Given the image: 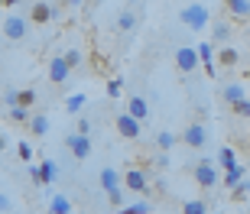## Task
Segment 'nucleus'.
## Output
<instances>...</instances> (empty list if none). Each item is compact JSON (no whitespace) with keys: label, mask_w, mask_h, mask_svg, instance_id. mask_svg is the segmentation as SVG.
<instances>
[{"label":"nucleus","mask_w":250,"mask_h":214,"mask_svg":"<svg viewBox=\"0 0 250 214\" xmlns=\"http://www.w3.org/2000/svg\"><path fill=\"white\" fill-rule=\"evenodd\" d=\"M0 104H3V111H7V107H13V104H17V91H7Z\"/></svg>","instance_id":"36"},{"label":"nucleus","mask_w":250,"mask_h":214,"mask_svg":"<svg viewBox=\"0 0 250 214\" xmlns=\"http://www.w3.org/2000/svg\"><path fill=\"white\" fill-rule=\"evenodd\" d=\"M84 107H88V94H68V97H65V111L68 114H82Z\"/></svg>","instance_id":"17"},{"label":"nucleus","mask_w":250,"mask_h":214,"mask_svg":"<svg viewBox=\"0 0 250 214\" xmlns=\"http://www.w3.org/2000/svg\"><path fill=\"white\" fill-rule=\"evenodd\" d=\"M26 127L33 130V136H46V133H49V117H46V114H29Z\"/></svg>","instance_id":"15"},{"label":"nucleus","mask_w":250,"mask_h":214,"mask_svg":"<svg viewBox=\"0 0 250 214\" xmlns=\"http://www.w3.org/2000/svg\"><path fill=\"white\" fill-rule=\"evenodd\" d=\"M208 214H211V211H208Z\"/></svg>","instance_id":"44"},{"label":"nucleus","mask_w":250,"mask_h":214,"mask_svg":"<svg viewBox=\"0 0 250 214\" xmlns=\"http://www.w3.org/2000/svg\"><path fill=\"white\" fill-rule=\"evenodd\" d=\"M121 214H153V205H149L146 198H137V201H133V205H127Z\"/></svg>","instance_id":"25"},{"label":"nucleus","mask_w":250,"mask_h":214,"mask_svg":"<svg viewBox=\"0 0 250 214\" xmlns=\"http://www.w3.org/2000/svg\"><path fill=\"white\" fill-rule=\"evenodd\" d=\"M192 175H195V182H198L205 192H211V188L221 182V172H218V166H214V159H202V162L192 169Z\"/></svg>","instance_id":"2"},{"label":"nucleus","mask_w":250,"mask_h":214,"mask_svg":"<svg viewBox=\"0 0 250 214\" xmlns=\"http://www.w3.org/2000/svg\"><path fill=\"white\" fill-rule=\"evenodd\" d=\"M107 201H111V205H124V188L121 185L111 188V192H107Z\"/></svg>","instance_id":"34"},{"label":"nucleus","mask_w":250,"mask_h":214,"mask_svg":"<svg viewBox=\"0 0 250 214\" xmlns=\"http://www.w3.org/2000/svg\"><path fill=\"white\" fill-rule=\"evenodd\" d=\"M17 153H20V159H23V162H33V146H29L26 140L17 143Z\"/></svg>","instance_id":"31"},{"label":"nucleus","mask_w":250,"mask_h":214,"mask_svg":"<svg viewBox=\"0 0 250 214\" xmlns=\"http://www.w3.org/2000/svg\"><path fill=\"white\" fill-rule=\"evenodd\" d=\"M156 143H159V149H172V146H176V133L159 130V133H156Z\"/></svg>","instance_id":"29"},{"label":"nucleus","mask_w":250,"mask_h":214,"mask_svg":"<svg viewBox=\"0 0 250 214\" xmlns=\"http://www.w3.org/2000/svg\"><path fill=\"white\" fill-rule=\"evenodd\" d=\"M182 143L192 146V149H205V146H208V130H205V123L202 120L188 123L186 130H182Z\"/></svg>","instance_id":"3"},{"label":"nucleus","mask_w":250,"mask_h":214,"mask_svg":"<svg viewBox=\"0 0 250 214\" xmlns=\"http://www.w3.org/2000/svg\"><path fill=\"white\" fill-rule=\"evenodd\" d=\"M231 111L237 114V117H250V101H247V97H244V101H237V104H234Z\"/></svg>","instance_id":"33"},{"label":"nucleus","mask_w":250,"mask_h":214,"mask_svg":"<svg viewBox=\"0 0 250 214\" xmlns=\"http://www.w3.org/2000/svg\"><path fill=\"white\" fill-rule=\"evenodd\" d=\"M244 97H247V91H244V84H241V81H228V84L221 88V101L228 104V107H234V104L244 101Z\"/></svg>","instance_id":"9"},{"label":"nucleus","mask_w":250,"mask_h":214,"mask_svg":"<svg viewBox=\"0 0 250 214\" xmlns=\"http://www.w3.org/2000/svg\"><path fill=\"white\" fill-rule=\"evenodd\" d=\"M221 182H224V185H228V188H231V192H234V188H237V185H241V182H244V166L224 169V178H221Z\"/></svg>","instance_id":"21"},{"label":"nucleus","mask_w":250,"mask_h":214,"mask_svg":"<svg viewBox=\"0 0 250 214\" xmlns=\"http://www.w3.org/2000/svg\"><path fill=\"white\" fill-rule=\"evenodd\" d=\"M39 101V94L36 88H23V91H17V104L20 107H26V111H33V104Z\"/></svg>","instance_id":"22"},{"label":"nucleus","mask_w":250,"mask_h":214,"mask_svg":"<svg viewBox=\"0 0 250 214\" xmlns=\"http://www.w3.org/2000/svg\"><path fill=\"white\" fill-rule=\"evenodd\" d=\"M59 10L52 7V3H46V0H39V3H33V10H29V19L33 23H49V19H56Z\"/></svg>","instance_id":"11"},{"label":"nucleus","mask_w":250,"mask_h":214,"mask_svg":"<svg viewBox=\"0 0 250 214\" xmlns=\"http://www.w3.org/2000/svg\"><path fill=\"white\" fill-rule=\"evenodd\" d=\"M29 175H33V182L39 185V166H33V162H29Z\"/></svg>","instance_id":"38"},{"label":"nucleus","mask_w":250,"mask_h":214,"mask_svg":"<svg viewBox=\"0 0 250 214\" xmlns=\"http://www.w3.org/2000/svg\"><path fill=\"white\" fill-rule=\"evenodd\" d=\"M29 33V19L20 17V13H13V17L3 19V36L10 39V42H20V39H26Z\"/></svg>","instance_id":"4"},{"label":"nucleus","mask_w":250,"mask_h":214,"mask_svg":"<svg viewBox=\"0 0 250 214\" xmlns=\"http://www.w3.org/2000/svg\"><path fill=\"white\" fill-rule=\"evenodd\" d=\"M133 26H137V13H133V10H124L121 17H117V29H121V33H130Z\"/></svg>","instance_id":"26"},{"label":"nucleus","mask_w":250,"mask_h":214,"mask_svg":"<svg viewBox=\"0 0 250 214\" xmlns=\"http://www.w3.org/2000/svg\"><path fill=\"white\" fill-rule=\"evenodd\" d=\"M62 58L68 62V68H78V65H82V49H68Z\"/></svg>","instance_id":"30"},{"label":"nucleus","mask_w":250,"mask_h":214,"mask_svg":"<svg viewBox=\"0 0 250 214\" xmlns=\"http://www.w3.org/2000/svg\"><path fill=\"white\" fill-rule=\"evenodd\" d=\"M10 205H13V201H10V195H3V192H0V214H7Z\"/></svg>","instance_id":"37"},{"label":"nucleus","mask_w":250,"mask_h":214,"mask_svg":"<svg viewBox=\"0 0 250 214\" xmlns=\"http://www.w3.org/2000/svg\"><path fill=\"white\" fill-rule=\"evenodd\" d=\"M91 127H94V123L88 120V117H82V114H78V123H75V133H84V136H88V133H91Z\"/></svg>","instance_id":"32"},{"label":"nucleus","mask_w":250,"mask_h":214,"mask_svg":"<svg viewBox=\"0 0 250 214\" xmlns=\"http://www.w3.org/2000/svg\"><path fill=\"white\" fill-rule=\"evenodd\" d=\"M117 185H121V172L111 169V166H104L101 169V188H104V192H111V188H117Z\"/></svg>","instance_id":"18"},{"label":"nucleus","mask_w":250,"mask_h":214,"mask_svg":"<svg viewBox=\"0 0 250 214\" xmlns=\"http://www.w3.org/2000/svg\"><path fill=\"white\" fill-rule=\"evenodd\" d=\"M247 101H250V97H247Z\"/></svg>","instance_id":"43"},{"label":"nucleus","mask_w":250,"mask_h":214,"mask_svg":"<svg viewBox=\"0 0 250 214\" xmlns=\"http://www.w3.org/2000/svg\"><path fill=\"white\" fill-rule=\"evenodd\" d=\"M49 214H72V201H68V195H52V201H49Z\"/></svg>","instance_id":"19"},{"label":"nucleus","mask_w":250,"mask_h":214,"mask_svg":"<svg viewBox=\"0 0 250 214\" xmlns=\"http://www.w3.org/2000/svg\"><path fill=\"white\" fill-rule=\"evenodd\" d=\"M176 68L182 75H192L195 68H198V52H195V46H179L176 49Z\"/></svg>","instance_id":"8"},{"label":"nucleus","mask_w":250,"mask_h":214,"mask_svg":"<svg viewBox=\"0 0 250 214\" xmlns=\"http://www.w3.org/2000/svg\"><path fill=\"white\" fill-rule=\"evenodd\" d=\"M211 42H202V46H195V52H198V65L205 68L208 75H214V58H211Z\"/></svg>","instance_id":"14"},{"label":"nucleus","mask_w":250,"mask_h":214,"mask_svg":"<svg viewBox=\"0 0 250 214\" xmlns=\"http://www.w3.org/2000/svg\"><path fill=\"white\" fill-rule=\"evenodd\" d=\"M0 7H3V0H0Z\"/></svg>","instance_id":"42"},{"label":"nucleus","mask_w":250,"mask_h":214,"mask_svg":"<svg viewBox=\"0 0 250 214\" xmlns=\"http://www.w3.org/2000/svg\"><path fill=\"white\" fill-rule=\"evenodd\" d=\"M65 146H68V153H72L75 159L91 156V136H84V133H68V136H65Z\"/></svg>","instance_id":"7"},{"label":"nucleus","mask_w":250,"mask_h":214,"mask_svg":"<svg viewBox=\"0 0 250 214\" xmlns=\"http://www.w3.org/2000/svg\"><path fill=\"white\" fill-rule=\"evenodd\" d=\"M231 33H234L231 23H224V19H214V29H211V39H214V42H228V39H231Z\"/></svg>","instance_id":"20"},{"label":"nucleus","mask_w":250,"mask_h":214,"mask_svg":"<svg viewBox=\"0 0 250 214\" xmlns=\"http://www.w3.org/2000/svg\"><path fill=\"white\" fill-rule=\"evenodd\" d=\"M218 166H221V169H234V166H237V156H234V149H231V146H224V149H221V156H218Z\"/></svg>","instance_id":"28"},{"label":"nucleus","mask_w":250,"mask_h":214,"mask_svg":"<svg viewBox=\"0 0 250 214\" xmlns=\"http://www.w3.org/2000/svg\"><path fill=\"white\" fill-rule=\"evenodd\" d=\"M121 91H124L121 81H107V97H121Z\"/></svg>","instance_id":"35"},{"label":"nucleus","mask_w":250,"mask_h":214,"mask_svg":"<svg viewBox=\"0 0 250 214\" xmlns=\"http://www.w3.org/2000/svg\"><path fill=\"white\" fill-rule=\"evenodd\" d=\"M114 127H117V133H121L124 140H140V133H143V127H140L137 117H130L127 111L117 114V120H114Z\"/></svg>","instance_id":"6"},{"label":"nucleus","mask_w":250,"mask_h":214,"mask_svg":"<svg viewBox=\"0 0 250 214\" xmlns=\"http://www.w3.org/2000/svg\"><path fill=\"white\" fill-rule=\"evenodd\" d=\"M179 19H182L188 29H205L208 23H211V13H208V7H205V3H188V7H182Z\"/></svg>","instance_id":"1"},{"label":"nucleus","mask_w":250,"mask_h":214,"mask_svg":"<svg viewBox=\"0 0 250 214\" xmlns=\"http://www.w3.org/2000/svg\"><path fill=\"white\" fill-rule=\"evenodd\" d=\"M241 188H244V195H250V178H247V182H241Z\"/></svg>","instance_id":"40"},{"label":"nucleus","mask_w":250,"mask_h":214,"mask_svg":"<svg viewBox=\"0 0 250 214\" xmlns=\"http://www.w3.org/2000/svg\"><path fill=\"white\" fill-rule=\"evenodd\" d=\"M29 114H33V111H26V107H20V104L7 107V117H10L13 123H26V120H29Z\"/></svg>","instance_id":"27"},{"label":"nucleus","mask_w":250,"mask_h":214,"mask_svg":"<svg viewBox=\"0 0 250 214\" xmlns=\"http://www.w3.org/2000/svg\"><path fill=\"white\" fill-rule=\"evenodd\" d=\"M121 182L133 192V195H146L149 192V175L143 172V169H127V172L121 175Z\"/></svg>","instance_id":"5"},{"label":"nucleus","mask_w":250,"mask_h":214,"mask_svg":"<svg viewBox=\"0 0 250 214\" xmlns=\"http://www.w3.org/2000/svg\"><path fill=\"white\" fill-rule=\"evenodd\" d=\"M56 175H59V166L52 162V159L39 162V185H49V182H56Z\"/></svg>","instance_id":"16"},{"label":"nucleus","mask_w":250,"mask_h":214,"mask_svg":"<svg viewBox=\"0 0 250 214\" xmlns=\"http://www.w3.org/2000/svg\"><path fill=\"white\" fill-rule=\"evenodd\" d=\"M127 114H130V117H137V120L143 123V120H146V117H149V104L143 101L140 94H133V97H130V101H127Z\"/></svg>","instance_id":"12"},{"label":"nucleus","mask_w":250,"mask_h":214,"mask_svg":"<svg viewBox=\"0 0 250 214\" xmlns=\"http://www.w3.org/2000/svg\"><path fill=\"white\" fill-rule=\"evenodd\" d=\"M65 3H68V7H78V3H82V0H65Z\"/></svg>","instance_id":"41"},{"label":"nucleus","mask_w":250,"mask_h":214,"mask_svg":"<svg viewBox=\"0 0 250 214\" xmlns=\"http://www.w3.org/2000/svg\"><path fill=\"white\" fill-rule=\"evenodd\" d=\"M7 149V133H0V153Z\"/></svg>","instance_id":"39"},{"label":"nucleus","mask_w":250,"mask_h":214,"mask_svg":"<svg viewBox=\"0 0 250 214\" xmlns=\"http://www.w3.org/2000/svg\"><path fill=\"white\" fill-rule=\"evenodd\" d=\"M218 62H221V68H234L241 62V52H237V49H221V52H218Z\"/></svg>","instance_id":"23"},{"label":"nucleus","mask_w":250,"mask_h":214,"mask_svg":"<svg viewBox=\"0 0 250 214\" xmlns=\"http://www.w3.org/2000/svg\"><path fill=\"white\" fill-rule=\"evenodd\" d=\"M182 214H208V201L205 198H192L182 205Z\"/></svg>","instance_id":"24"},{"label":"nucleus","mask_w":250,"mask_h":214,"mask_svg":"<svg viewBox=\"0 0 250 214\" xmlns=\"http://www.w3.org/2000/svg\"><path fill=\"white\" fill-rule=\"evenodd\" d=\"M224 7L234 19H250V0H224Z\"/></svg>","instance_id":"13"},{"label":"nucleus","mask_w":250,"mask_h":214,"mask_svg":"<svg viewBox=\"0 0 250 214\" xmlns=\"http://www.w3.org/2000/svg\"><path fill=\"white\" fill-rule=\"evenodd\" d=\"M68 75H72V68H68V62H65L62 56H56L52 62H49V81L52 84H62Z\"/></svg>","instance_id":"10"}]
</instances>
